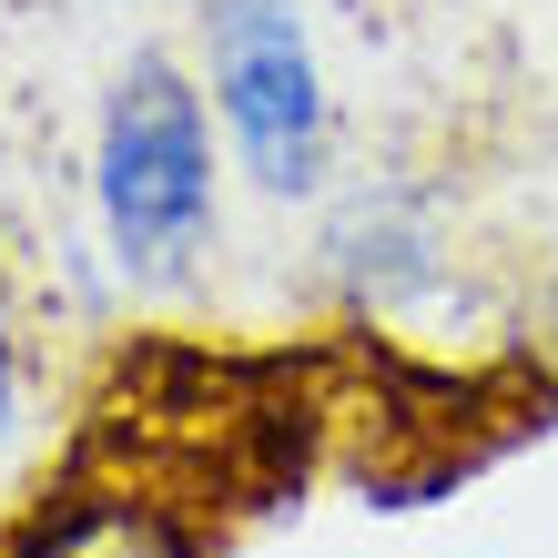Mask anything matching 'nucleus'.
<instances>
[{
    "label": "nucleus",
    "mask_w": 558,
    "mask_h": 558,
    "mask_svg": "<svg viewBox=\"0 0 558 558\" xmlns=\"http://www.w3.org/2000/svg\"><path fill=\"white\" fill-rule=\"evenodd\" d=\"M102 223L133 275H183L214 223V143L204 102L173 61H133L102 112Z\"/></svg>",
    "instance_id": "f257e3e1"
},
{
    "label": "nucleus",
    "mask_w": 558,
    "mask_h": 558,
    "mask_svg": "<svg viewBox=\"0 0 558 558\" xmlns=\"http://www.w3.org/2000/svg\"><path fill=\"white\" fill-rule=\"evenodd\" d=\"M214 102L234 122L254 183H275V193L315 183L325 92H315V51H305V31H294L284 0H223L214 11Z\"/></svg>",
    "instance_id": "f03ea898"
},
{
    "label": "nucleus",
    "mask_w": 558,
    "mask_h": 558,
    "mask_svg": "<svg viewBox=\"0 0 558 558\" xmlns=\"http://www.w3.org/2000/svg\"><path fill=\"white\" fill-rule=\"evenodd\" d=\"M0 558H193L173 529H162V508L143 498H61L41 518H21Z\"/></svg>",
    "instance_id": "7ed1b4c3"
},
{
    "label": "nucleus",
    "mask_w": 558,
    "mask_h": 558,
    "mask_svg": "<svg viewBox=\"0 0 558 558\" xmlns=\"http://www.w3.org/2000/svg\"><path fill=\"white\" fill-rule=\"evenodd\" d=\"M0 437H11V315H0Z\"/></svg>",
    "instance_id": "20e7f679"
}]
</instances>
